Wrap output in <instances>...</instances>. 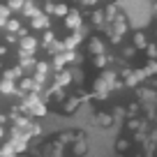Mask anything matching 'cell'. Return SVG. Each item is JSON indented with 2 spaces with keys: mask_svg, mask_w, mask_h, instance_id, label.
Masks as SVG:
<instances>
[{
  "mask_svg": "<svg viewBox=\"0 0 157 157\" xmlns=\"http://www.w3.org/2000/svg\"><path fill=\"white\" fill-rule=\"evenodd\" d=\"M146 44H148V37L143 35V30H134L132 33V46H136V51H143Z\"/></svg>",
  "mask_w": 157,
  "mask_h": 157,
  "instance_id": "obj_16",
  "label": "cell"
},
{
  "mask_svg": "<svg viewBox=\"0 0 157 157\" xmlns=\"http://www.w3.org/2000/svg\"><path fill=\"white\" fill-rule=\"evenodd\" d=\"M39 12H42V10H39V7L35 5L33 0H25V2H23V7H21V14H23V19H33V16H37Z\"/></svg>",
  "mask_w": 157,
  "mask_h": 157,
  "instance_id": "obj_13",
  "label": "cell"
},
{
  "mask_svg": "<svg viewBox=\"0 0 157 157\" xmlns=\"http://www.w3.org/2000/svg\"><path fill=\"white\" fill-rule=\"evenodd\" d=\"M152 118H155V123H157V113H155V116H152Z\"/></svg>",
  "mask_w": 157,
  "mask_h": 157,
  "instance_id": "obj_41",
  "label": "cell"
},
{
  "mask_svg": "<svg viewBox=\"0 0 157 157\" xmlns=\"http://www.w3.org/2000/svg\"><path fill=\"white\" fill-rule=\"evenodd\" d=\"M69 146H72V157H83L88 152V136H86V132L76 129V136H74V141Z\"/></svg>",
  "mask_w": 157,
  "mask_h": 157,
  "instance_id": "obj_3",
  "label": "cell"
},
{
  "mask_svg": "<svg viewBox=\"0 0 157 157\" xmlns=\"http://www.w3.org/2000/svg\"><path fill=\"white\" fill-rule=\"evenodd\" d=\"M99 0H78V5L81 7H88V10H93V7H97Z\"/></svg>",
  "mask_w": 157,
  "mask_h": 157,
  "instance_id": "obj_34",
  "label": "cell"
},
{
  "mask_svg": "<svg viewBox=\"0 0 157 157\" xmlns=\"http://www.w3.org/2000/svg\"><path fill=\"white\" fill-rule=\"evenodd\" d=\"M0 14H2V16H7V19H10L12 10H10V7H7V5H2V2H0Z\"/></svg>",
  "mask_w": 157,
  "mask_h": 157,
  "instance_id": "obj_35",
  "label": "cell"
},
{
  "mask_svg": "<svg viewBox=\"0 0 157 157\" xmlns=\"http://www.w3.org/2000/svg\"><path fill=\"white\" fill-rule=\"evenodd\" d=\"M152 12L157 14V0H152Z\"/></svg>",
  "mask_w": 157,
  "mask_h": 157,
  "instance_id": "obj_40",
  "label": "cell"
},
{
  "mask_svg": "<svg viewBox=\"0 0 157 157\" xmlns=\"http://www.w3.org/2000/svg\"><path fill=\"white\" fill-rule=\"evenodd\" d=\"M72 2H78V0H72Z\"/></svg>",
  "mask_w": 157,
  "mask_h": 157,
  "instance_id": "obj_43",
  "label": "cell"
},
{
  "mask_svg": "<svg viewBox=\"0 0 157 157\" xmlns=\"http://www.w3.org/2000/svg\"><path fill=\"white\" fill-rule=\"evenodd\" d=\"M72 81H74V72L69 67L53 72V86H58V88H67V86H72Z\"/></svg>",
  "mask_w": 157,
  "mask_h": 157,
  "instance_id": "obj_5",
  "label": "cell"
},
{
  "mask_svg": "<svg viewBox=\"0 0 157 157\" xmlns=\"http://www.w3.org/2000/svg\"><path fill=\"white\" fill-rule=\"evenodd\" d=\"M65 67H67V63H65L63 53L51 56V69H53V72H58V69H65Z\"/></svg>",
  "mask_w": 157,
  "mask_h": 157,
  "instance_id": "obj_21",
  "label": "cell"
},
{
  "mask_svg": "<svg viewBox=\"0 0 157 157\" xmlns=\"http://www.w3.org/2000/svg\"><path fill=\"white\" fill-rule=\"evenodd\" d=\"M88 51H90V56H97V53H104L106 51V42H104L102 37H90L88 39Z\"/></svg>",
  "mask_w": 157,
  "mask_h": 157,
  "instance_id": "obj_12",
  "label": "cell"
},
{
  "mask_svg": "<svg viewBox=\"0 0 157 157\" xmlns=\"http://www.w3.org/2000/svg\"><path fill=\"white\" fill-rule=\"evenodd\" d=\"M111 30H113V33H118V35H123V37L129 33V19L123 14V12H118L116 19L111 21Z\"/></svg>",
  "mask_w": 157,
  "mask_h": 157,
  "instance_id": "obj_7",
  "label": "cell"
},
{
  "mask_svg": "<svg viewBox=\"0 0 157 157\" xmlns=\"http://www.w3.org/2000/svg\"><path fill=\"white\" fill-rule=\"evenodd\" d=\"M56 2H58V0H56Z\"/></svg>",
  "mask_w": 157,
  "mask_h": 157,
  "instance_id": "obj_45",
  "label": "cell"
},
{
  "mask_svg": "<svg viewBox=\"0 0 157 157\" xmlns=\"http://www.w3.org/2000/svg\"><path fill=\"white\" fill-rule=\"evenodd\" d=\"M111 63H116V56H113V53H109V51H104V53L93 56V67H97V69L109 67Z\"/></svg>",
  "mask_w": 157,
  "mask_h": 157,
  "instance_id": "obj_11",
  "label": "cell"
},
{
  "mask_svg": "<svg viewBox=\"0 0 157 157\" xmlns=\"http://www.w3.org/2000/svg\"><path fill=\"white\" fill-rule=\"evenodd\" d=\"M143 51H146V58H155L157 60V44H150V42H148V44L143 46Z\"/></svg>",
  "mask_w": 157,
  "mask_h": 157,
  "instance_id": "obj_30",
  "label": "cell"
},
{
  "mask_svg": "<svg viewBox=\"0 0 157 157\" xmlns=\"http://www.w3.org/2000/svg\"><path fill=\"white\" fill-rule=\"evenodd\" d=\"M104 12V19H106V23H111L113 19H116V14L120 12V7H118V2H106V5L102 7Z\"/></svg>",
  "mask_w": 157,
  "mask_h": 157,
  "instance_id": "obj_14",
  "label": "cell"
},
{
  "mask_svg": "<svg viewBox=\"0 0 157 157\" xmlns=\"http://www.w3.org/2000/svg\"><path fill=\"white\" fill-rule=\"evenodd\" d=\"M23 74H25V72L21 69V65H16V67H10V69H2V76H5V78H12V81H19Z\"/></svg>",
  "mask_w": 157,
  "mask_h": 157,
  "instance_id": "obj_19",
  "label": "cell"
},
{
  "mask_svg": "<svg viewBox=\"0 0 157 157\" xmlns=\"http://www.w3.org/2000/svg\"><path fill=\"white\" fill-rule=\"evenodd\" d=\"M125 111H127V118H129V116H141L143 106H141V102H139V99H132V102H127Z\"/></svg>",
  "mask_w": 157,
  "mask_h": 157,
  "instance_id": "obj_20",
  "label": "cell"
},
{
  "mask_svg": "<svg viewBox=\"0 0 157 157\" xmlns=\"http://www.w3.org/2000/svg\"><path fill=\"white\" fill-rule=\"evenodd\" d=\"M0 152H2V150H0Z\"/></svg>",
  "mask_w": 157,
  "mask_h": 157,
  "instance_id": "obj_47",
  "label": "cell"
},
{
  "mask_svg": "<svg viewBox=\"0 0 157 157\" xmlns=\"http://www.w3.org/2000/svg\"><path fill=\"white\" fill-rule=\"evenodd\" d=\"M19 56H35V51L39 49V39H35L33 35H25V37H19Z\"/></svg>",
  "mask_w": 157,
  "mask_h": 157,
  "instance_id": "obj_2",
  "label": "cell"
},
{
  "mask_svg": "<svg viewBox=\"0 0 157 157\" xmlns=\"http://www.w3.org/2000/svg\"><path fill=\"white\" fill-rule=\"evenodd\" d=\"M16 93V81L12 78H0V95H14Z\"/></svg>",
  "mask_w": 157,
  "mask_h": 157,
  "instance_id": "obj_17",
  "label": "cell"
},
{
  "mask_svg": "<svg viewBox=\"0 0 157 157\" xmlns=\"http://www.w3.org/2000/svg\"><path fill=\"white\" fill-rule=\"evenodd\" d=\"M44 2H46V0H44Z\"/></svg>",
  "mask_w": 157,
  "mask_h": 157,
  "instance_id": "obj_46",
  "label": "cell"
},
{
  "mask_svg": "<svg viewBox=\"0 0 157 157\" xmlns=\"http://www.w3.org/2000/svg\"><path fill=\"white\" fill-rule=\"evenodd\" d=\"M0 157H16V152H0Z\"/></svg>",
  "mask_w": 157,
  "mask_h": 157,
  "instance_id": "obj_38",
  "label": "cell"
},
{
  "mask_svg": "<svg viewBox=\"0 0 157 157\" xmlns=\"http://www.w3.org/2000/svg\"><path fill=\"white\" fill-rule=\"evenodd\" d=\"M155 16H157V14H155Z\"/></svg>",
  "mask_w": 157,
  "mask_h": 157,
  "instance_id": "obj_48",
  "label": "cell"
},
{
  "mask_svg": "<svg viewBox=\"0 0 157 157\" xmlns=\"http://www.w3.org/2000/svg\"><path fill=\"white\" fill-rule=\"evenodd\" d=\"M2 56H7V44H0V58Z\"/></svg>",
  "mask_w": 157,
  "mask_h": 157,
  "instance_id": "obj_36",
  "label": "cell"
},
{
  "mask_svg": "<svg viewBox=\"0 0 157 157\" xmlns=\"http://www.w3.org/2000/svg\"><path fill=\"white\" fill-rule=\"evenodd\" d=\"M155 35H157V28H155Z\"/></svg>",
  "mask_w": 157,
  "mask_h": 157,
  "instance_id": "obj_44",
  "label": "cell"
},
{
  "mask_svg": "<svg viewBox=\"0 0 157 157\" xmlns=\"http://www.w3.org/2000/svg\"><path fill=\"white\" fill-rule=\"evenodd\" d=\"M90 23H93L95 28H99V30H102L104 25H106V19H104V12H102V10H95V7H93V12H90Z\"/></svg>",
  "mask_w": 157,
  "mask_h": 157,
  "instance_id": "obj_15",
  "label": "cell"
},
{
  "mask_svg": "<svg viewBox=\"0 0 157 157\" xmlns=\"http://www.w3.org/2000/svg\"><path fill=\"white\" fill-rule=\"evenodd\" d=\"M134 56H136V46H132V44L120 46V58H123V60H132Z\"/></svg>",
  "mask_w": 157,
  "mask_h": 157,
  "instance_id": "obj_22",
  "label": "cell"
},
{
  "mask_svg": "<svg viewBox=\"0 0 157 157\" xmlns=\"http://www.w3.org/2000/svg\"><path fill=\"white\" fill-rule=\"evenodd\" d=\"M67 12H69V5H67V2H60V0H58V2H56V7H53V16L63 19Z\"/></svg>",
  "mask_w": 157,
  "mask_h": 157,
  "instance_id": "obj_26",
  "label": "cell"
},
{
  "mask_svg": "<svg viewBox=\"0 0 157 157\" xmlns=\"http://www.w3.org/2000/svg\"><path fill=\"white\" fill-rule=\"evenodd\" d=\"M5 23H7V16L0 14V28H5Z\"/></svg>",
  "mask_w": 157,
  "mask_h": 157,
  "instance_id": "obj_37",
  "label": "cell"
},
{
  "mask_svg": "<svg viewBox=\"0 0 157 157\" xmlns=\"http://www.w3.org/2000/svg\"><path fill=\"white\" fill-rule=\"evenodd\" d=\"M46 51H49V56H56V53H60V51H65V46H63V39H53L49 46H46Z\"/></svg>",
  "mask_w": 157,
  "mask_h": 157,
  "instance_id": "obj_25",
  "label": "cell"
},
{
  "mask_svg": "<svg viewBox=\"0 0 157 157\" xmlns=\"http://www.w3.org/2000/svg\"><path fill=\"white\" fill-rule=\"evenodd\" d=\"M63 23H65L67 30H76V28L83 25V14H81L78 10H74V7H69V12L63 16Z\"/></svg>",
  "mask_w": 157,
  "mask_h": 157,
  "instance_id": "obj_4",
  "label": "cell"
},
{
  "mask_svg": "<svg viewBox=\"0 0 157 157\" xmlns=\"http://www.w3.org/2000/svg\"><path fill=\"white\" fill-rule=\"evenodd\" d=\"M23 2H25V0H7V7H10L12 12H21Z\"/></svg>",
  "mask_w": 157,
  "mask_h": 157,
  "instance_id": "obj_31",
  "label": "cell"
},
{
  "mask_svg": "<svg viewBox=\"0 0 157 157\" xmlns=\"http://www.w3.org/2000/svg\"><path fill=\"white\" fill-rule=\"evenodd\" d=\"M53 39H56L53 30H51V28H46V30H44V35H42V39H39V44H42V46L46 49V46H49L51 42H53Z\"/></svg>",
  "mask_w": 157,
  "mask_h": 157,
  "instance_id": "obj_27",
  "label": "cell"
},
{
  "mask_svg": "<svg viewBox=\"0 0 157 157\" xmlns=\"http://www.w3.org/2000/svg\"><path fill=\"white\" fill-rule=\"evenodd\" d=\"M30 28H33V30H46V28H51V16L44 14V12H39L37 16L30 19Z\"/></svg>",
  "mask_w": 157,
  "mask_h": 157,
  "instance_id": "obj_10",
  "label": "cell"
},
{
  "mask_svg": "<svg viewBox=\"0 0 157 157\" xmlns=\"http://www.w3.org/2000/svg\"><path fill=\"white\" fill-rule=\"evenodd\" d=\"M35 63H37V60H35V56H19V65H21V69H33L35 67Z\"/></svg>",
  "mask_w": 157,
  "mask_h": 157,
  "instance_id": "obj_23",
  "label": "cell"
},
{
  "mask_svg": "<svg viewBox=\"0 0 157 157\" xmlns=\"http://www.w3.org/2000/svg\"><path fill=\"white\" fill-rule=\"evenodd\" d=\"M132 146H134V143H132V139H129L127 134H125V136H118V139H116V150H118V152H127Z\"/></svg>",
  "mask_w": 157,
  "mask_h": 157,
  "instance_id": "obj_18",
  "label": "cell"
},
{
  "mask_svg": "<svg viewBox=\"0 0 157 157\" xmlns=\"http://www.w3.org/2000/svg\"><path fill=\"white\" fill-rule=\"evenodd\" d=\"M19 28H21V21H19V19H7V23H5V30H7V33H16Z\"/></svg>",
  "mask_w": 157,
  "mask_h": 157,
  "instance_id": "obj_29",
  "label": "cell"
},
{
  "mask_svg": "<svg viewBox=\"0 0 157 157\" xmlns=\"http://www.w3.org/2000/svg\"><path fill=\"white\" fill-rule=\"evenodd\" d=\"M143 72H146V76H157V60L155 58H148Z\"/></svg>",
  "mask_w": 157,
  "mask_h": 157,
  "instance_id": "obj_24",
  "label": "cell"
},
{
  "mask_svg": "<svg viewBox=\"0 0 157 157\" xmlns=\"http://www.w3.org/2000/svg\"><path fill=\"white\" fill-rule=\"evenodd\" d=\"M16 42H19L16 33H7V30H5V44H16Z\"/></svg>",
  "mask_w": 157,
  "mask_h": 157,
  "instance_id": "obj_33",
  "label": "cell"
},
{
  "mask_svg": "<svg viewBox=\"0 0 157 157\" xmlns=\"http://www.w3.org/2000/svg\"><path fill=\"white\" fill-rule=\"evenodd\" d=\"M53 7H56V2H53V0H46V2H44V7H42V12H44V14H49V16H53Z\"/></svg>",
  "mask_w": 157,
  "mask_h": 157,
  "instance_id": "obj_32",
  "label": "cell"
},
{
  "mask_svg": "<svg viewBox=\"0 0 157 157\" xmlns=\"http://www.w3.org/2000/svg\"><path fill=\"white\" fill-rule=\"evenodd\" d=\"M93 123L97 125V127H102V129H109V127H113V116H111V111H95L93 113Z\"/></svg>",
  "mask_w": 157,
  "mask_h": 157,
  "instance_id": "obj_8",
  "label": "cell"
},
{
  "mask_svg": "<svg viewBox=\"0 0 157 157\" xmlns=\"http://www.w3.org/2000/svg\"><path fill=\"white\" fill-rule=\"evenodd\" d=\"M123 83H125V88H136V86H141L143 81H146V72H143V67H136V69H129L127 74H123Z\"/></svg>",
  "mask_w": 157,
  "mask_h": 157,
  "instance_id": "obj_1",
  "label": "cell"
},
{
  "mask_svg": "<svg viewBox=\"0 0 157 157\" xmlns=\"http://www.w3.org/2000/svg\"><path fill=\"white\" fill-rule=\"evenodd\" d=\"M0 72H2V63H0Z\"/></svg>",
  "mask_w": 157,
  "mask_h": 157,
  "instance_id": "obj_42",
  "label": "cell"
},
{
  "mask_svg": "<svg viewBox=\"0 0 157 157\" xmlns=\"http://www.w3.org/2000/svg\"><path fill=\"white\" fill-rule=\"evenodd\" d=\"M49 72H51V63H46V60H37V63H35V76H33V78L37 81V83L44 86Z\"/></svg>",
  "mask_w": 157,
  "mask_h": 157,
  "instance_id": "obj_9",
  "label": "cell"
},
{
  "mask_svg": "<svg viewBox=\"0 0 157 157\" xmlns=\"http://www.w3.org/2000/svg\"><path fill=\"white\" fill-rule=\"evenodd\" d=\"M111 116H113V120H123V118H127V111H125V106H113Z\"/></svg>",
  "mask_w": 157,
  "mask_h": 157,
  "instance_id": "obj_28",
  "label": "cell"
},
{
  "mask_svg": "<svg viewBox=\"0 0 157 157\" xmlns=\"http://www.w3.org/2000/svg\"><path fill=\"white\" fill-rule=\"evenodd\" d=\"M2 139H5V127L0 125V141H2Z\"/></svg>",
  "mask_w": 157,
  "mask_h": 157,
  "instance_id": "obj_39",
  "label": "cell"
},
{
  "mask_svg": "<svg viewBox=\"0 0 157 157\" xmlns=\"http://www.w3.org/2000/svg\"><path fill=\"white\" fill-rule=\"evenodd\" d=\"M78 106H81V97H78V95H72V97H65L63 102H60L58 111L65 113V116H72V113L78 111Z\"/></svg>",
  "mask_w": 157,
  "mask_h": 157,
  "instance_id": "obj_6",
  "label": "cell"
}]
</instances>
